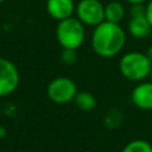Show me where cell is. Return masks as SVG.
Here are the masks:
<instances>
[{
	"instance_id": "6da1fadb",
	"label": "cell",
	"mask_w": 152,
	"mask_h": 152,
	"mask_svg": "<svg viewBox=\"0 0 152 152\" xmlns=\"http://www.w3.org/2000/svg\"><path fill=\"white\" fill-rule=\"evenodd\" d=\"M90 43L93 51L97 56L102 58H113L124 49L126 32L120 24L104 20L94 27Z\"/></svg>"
},
{
	"instance_id": "7a4b0ae2",
	"label": "cell",
	"mask_w": 152,
	"mask_h": 152,
	"mask_svg": "<svg viewBox=\"0 0 152 152\" xmlns=\"http://www.w3.org/2000/svg\"><path fill=\"white\" fill-rule=\"evenodd\" d=\"M152 63L145 52L129 51L121 56L119 61V70L121 75L132 82L145 81L151 72Z\"/></svg>"
},
{
	"instance_id": "3957f363",
	"label": "cell",
	"mask_w": 152,
	"mask_h": 152,
	"mask_svg": "<svg viewBox=\"0 0 152 152\" xmlns=\"http://www.w3.org/2000/svg\"><path fill=\"white\" fill-rule=\"evenodd\" d=\"M56 39L62 49H80L86 39V26L75 17L58 21L56 26Z\"/></svg>"
},
{
	"instance_id": "277c9868",
	"label": "cell",
	"mask_w": 152,
	"mask_h": 152,
	"mask_svg": "<svg viewBox=\"0 0 152 152\" xmlns=\"http://www.w3.org/2000/svg\"><path fill=\"white\" fill-rule=\"evenodd\" d=\"M77 91L75 81L66 76L52 78L46 87V95L49 100L56 104H66L74 101Z\"/></svg>"
},
{
	"instance_id": "5b68a950",
	"label": "cell",
	"mask_w": 152,
	"mask_h": 152,
	"mask_svg": "<svg viewBox=\"0 0 152 152\" xmlns=\"http://www.w3.org/2000/svg\"><path fill=\"white\" fill-rule=\"evenodd\" d=\"M75 17L84 26L95 27L104 21V5L100 0H80L76 4Z\"/></svg>"
},
{
	"instance_id": "8992f818",
	"label": "cell",
	"mask_w": 152,
	"mask_h": 152,
	"mask_svg": "<svg viewBox=\"0 0 152 152\" xmlns=\"http://www.w3.org/2000/svg\"><path fill=\"white\" fill-rule=\"evenodd\" d=\"M20 82V74L15 64L0 57V97L13 94Z\"/></svg>"
},
{
	"instance_id": "52a82bcc",
	"label": "cell",
	"mask_w": 152,
	"mask_h": 152,
	"mask_svg": "<svg viewBox=\"0 0 152 152\" xmlns=\"http://www.w3.org/2000/svg\"><path fill=\"white\" fill-rule=\"evenodd\" d=\"M131 101L139 109L152 110V82H138L131 93Z\"/></svg>"
},
{
	"instance_id": "ba28073f",
	"label": "cell",
	"mask_w": 152,
	"mask_h": 152,
	"mask_svg": "<svg viewBox=\"0 0 152 152\" xmlns=\"http://www.w3.org/2000/svg\"><path fill=\"white\" fill-rule=\"evenodd\" d=\"M45 7L52 19L61 21L75 14L76 4L74 0H46Z\"/></svg>"
},
{
	"instance_id": "9c48e42d",
	"label": "cell",
	"mask_w": 152,
	"mask_h": 152,
	"mask_svg": "<svg viewBox=\"0 0 152 152\" xmlns=\"http://www.w3.org/2000/svg\"><path fill=\"white\" fill-rule=\"evenodd\" d=\"M128 33L129 36H132L135 39H142L150 36L152 27L148 23V20L146 19L145 15H140V17H131L128 25Z\"/></svg>"
},
{
	"instance_id": "30bf717a",
	"label": "cell",
	"mask_w": 152,
	"mask_h": 152,
	"mask_svg": "<svg viewBox=\"0 0 152 152\" xmlns=\"http://www.w3.org/2000/svg\"><path fill=\"white\" fill-rule=\"evenodd\" d=\"M126 10L125 6L116 0H112L104 5V20L120 24V21L125 18Z\"/></svg>"
},
{
	"instance_id": "8fae6325",
	"label": "cell",
	"mask_w": 152,
	"mask_h": 152,
	"mask_svg": "<svg viewBox=\"0 0 152 152\" xmlns=\"http://www.w3.org/2000/svg\"><path fill=\"white\" fill-rule=\"evenodd\" d=\"M72 102L82 112H91L96 107V99L89 91H77Z\"/></svg>"
},
{
	"instance_id": "7c38bea8",
	"label": "cell",
	"mask_w": 152,
	"mask_h": 152,
	"mask_svg": "<svg viewBox=\"0 0 152 152\" xmlns=\"http://www.w3.org/2000/svg\"><path fill=\"white\" fill-rule=\"evenodd\" d=\"M121 152H152V145L145 139H133L124 146Z\"/></svg>"
},
{
	"instance_id": "4fadbf2b",
	"label": "cell",
	"mask_w": 152,
	"mask_h": 152,
	"mask_svg": "<svg viewBox=\"0 0 152 152\" xmlns=\"http://www.w3.org/2000/svg\"><path fill=\"white\" fill-rule=\"evenodd\" d=\"M122 119H124V115H122L121 110L114 108L107 113V115L104 118V125L108 129H115L121 125Z\"/></svg>"
},
{
	"instance_id": "5bb4252c",
	"label": "cell",
	"mask_w": 152,
	"mask_h": 152,
	"mask_svg": "<svg viewBox=\"0 0 152 152\" xmlns=\"http://www.w3.org/2000/svg\"><path fill=\"white\" fill-rule=\"evenodd\" d=\"M77 50H72V49H63L61 52V61L65 64V65H72L77 62Z\"/></svg>"
},
{
	"instance_id": "9a60e30c",
	"label": "cell",
	"mask_w": 152,
	"mask_h": 152,
	"mask_svg": "<svg viewBox=\"0 0 152 152\" xmlns=\"http://www.w3.org/2000/svg\"><path fill=\"white\" fill-rule=\"evenodd\" d=\"M131 17H140V15H145L146 13V5L145 4H135L131 6L129 10Z\"/></svg>"
},
{
	"instance_id": "2e32d148",
	"label": "cell",
	"mask_w": 152,
	"mask_h": 152,
	"mask_svg": "<svg viewBox=\"0 0 152 152\" xmlns=\"http://www.w3.org/2000/svg\"><path fill=\"white\" fill-rule=\"evenodd\" d=\"M145 17L146 19L148 20L151 27H152V0H150L146 5V13H145Z\"/></svg>"
},
{
	"instance_id": "e0dca14e",
	"label": "cell",
	"mask_w": 152,
	"mask_h": 152,
	"mask_svg": "<svg viewBox=\"0 0 152 152\" xmlns=\"http://www.w3.org/2000/svg\"><path fill=\"white\" fill-rule=\"evenodd\" d=\"M145 53H146V56H147V58L150 59V62L152 63V45L147 48V50H146V52H145Z\"/></svg>"
},
{
	"instance_id": "ac0fdd59",
	"label": "cell",
	"mask_w": 152,
	"mask_h": 152,
	"mask_svg": "<svg viewBox=\"0 0 152 152\" xmlns=\"http://www.w3.org/2000/svg\"><path fill=\"white\" fill-rule=\"evenodd\" d=\"M7 135V131L4 126H0V139H4Z\"/></svg>"
},
{
	"instance_id": "d6986e66",
	"label": "cell",
	"mask_w": 152,
	"mask_h": 152,
	"mask_svg": "<svg viewBox=\"0 0 152 152\" xmlns=\"http://www.w3.org/2000/svg\"><path fill=\"white\" fill-rule=\"evenodd\" d=\"M126 1L131 5H135V4H145L146 0H126Z\"/></svg>"
},
{
	"instance_id": "ffe728a7",
	"label": "cell",
	"mask_w": 152,
	"mask_h": 152,
	"mask_svg": "<svg viewBox=\"0 0 152 152\" xmlns=\"http://www.w3.org/2000/svg\"><path fill=\"white\" fill-rule=\"evenodd\" d=\"M148 77H150V81L152 82V68H151V72H150V76Z\"/></svg>"
},
{
	"instance_id": "44dd1931",
	"label": "cell",
	"mask_w": 152,
	"mask_h": 152,
	"mask_svg": "<svg viewBox=\"0 0 152 152\" xmlns=\"http://www.w3.org/2000/svg\"><path fill=\"white\" fill-rule=\"evenodd\" d=\"M6 0H0V4H2V2H5Z\"/></svg>"
}]
</instances>
